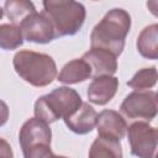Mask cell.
Masks as SVG:
<instances>
[{"mask_svg":"<svg viewBox=\"0 0 158 158\" xmlns=\"http://www.w3.org/2000/svg\"><path fill=\"white\" fill-rule=\"evenodd\" d=\"M9 114H10V111H9L7 104L0 99V127L4 126V125L7 122V120H9Z\"/></svg>","mask_w":158,"mask_h":158,"instance_id":"cell-21","label":"cell"},{"mask_svg":"<svg viewBox=\"0 0 158 158\" xmlns=\"http://www.w3.org/2000/svg\"><path fill=\"white\" fill-rule=\"evenodd\" d=\"M131 28V16L123 9H112L98 22L90 33V47L105 49L118 57Z\"/></svg>","mask_w":158,"mask_h":158,"instance_id":"cell-1","label":"cell"},{"mask_svg":"<svg viewBox=\"0 0 158 158\" xmlns=\"http://www.w3.org/2000/svg\"><path fill=\"white\" fill-rule=\"evenodd\" d=\"M137 51L147 59L158 58V25L152 23L146 26L137 37Z\"/></svg>","mask_w":158,"mask_h":158,"instance_id":"cell-14","label":"cell"},{"mask_svg":"<svg viewBox=\"0 0 158 158\" xmlns=\"http://www.w3.org/2000/svg\"><path fill=\"white\" fill-rule=\"evenodd\" d=\"M118 89V79L114 75L96 77L89 84L86 96L95 105H106L110 102Z\"/></svg>","mask_w":158,"mask_h":158,"instance_id":"cell-11","label":"cell"},{"mask_svg":"<svg viewBox=\"0 0 158 158\" xmlns=\"http://www.w3.org/2000/svg\"><path fill=\"white\" fill-rule=\"evenodd\" d=\"M2 16H4V9H1V7H0V20L2 19Z\"/></svg>","mask_w":158,"mask_h":158,"instance_id":"cell-22","label":"cell"},{"mask_svg":"<svg viewBox=\"0 0 158 158\" xmlns=\"http://www.w3.org/2000/svg\"><path fill=\"white\" fill-rule=\"evenodd\" d=\"M91 68V77H102V75H114L117 70V57L112 53L99 49L90 48L81 57Z\"/></svg>","mask_w":158,"mask_h":158,"instance_id":"cell-10","label":"cell"},{"mask_svg":"<svg viewBox=\"0 0 158 158\" xmlns=\"http://www.w3.org/2000/svg\"><path fill=\"white\" fill-rule=\"evenodd\" d=\"M51 138L52 132L49 126L36 117L25 121L19 133V142L22 153L36 147L51 146Z\"/></svg>","mask_w":158,"mask_h":158,"instance_id":"cell-7","label":"cell"},{"mask_svg":"<svg viewBox=\"0 0 158 158\" xmlns=\"http://www.w3.org/2000/svg\"><path fill=\"white\" fill-rule=\"evenodd\" d=\"M120 111L128 118L149 122L157 116V93L153 90H135L123 99Z\"/></svg>","mask_w":158,"mask_h":158,"instance_id":"cell-5","label":"cell"},{"mask_svg":"<svg viewBox=\"0 0 158 158\" xmlns=\"http://www.w3.org/2000/svg\"><path fill=\"white\" fill-rule=\"evenodd\" d=\"M98 114L91 105L84 102L80 105L78 110H75L70 116L64 118V123L67 127L77 133V135H86L93 131L96 125Z\"/></svg>","mask_w":158,"mask_h":158,"instance_id":"cell-12","label":"cell"},{"mask_svg":"<svg viewBox=\"0 0 158 158\" xmlns=\"http://www.w3.org/2000/svg\"><path fill=\"white\" fill-rule=\"evenodd\" d=\"M98 136L121 141L127 130L126 120L115 110H102L96 117Z\"/></svg>","mask_w":158,"mask_h":158,"instance_id":"cell-9","label":"cell"},{"mask_svg":"<svg viewBox=\"0 0 158 158\" xmlns=\"http://www.w3.org/2000/svg\"><path fill=\"white\" fill-rule=\"evenodd\" d=\"M126 132L132 156L137 158H154L158 142L156 127L144 121H136L127 127Z\"/></svg>","mask_w":158,"mask_h":158,"instance_id":"cell-6","label":"cell"},{"mask_svg":"<svg viewBox=\"0 0 158 158\" xmlns=\"http://www.w3.org/2000/svg\"><path fill=\"white\" fill-rule=\"evenodd\" d=\"M4 11L10 20L11 25L20 26L21 22L31 14L36 12V7L32 1L26 0H7L4 4Z\"/></svg>","mask_w":158,"mask_h":158,"instance_id":"cell-16","label":"cell"},{"mask_svg":"<svg viewBox=\"0 0 158 158\" xmlns=\"http://www.w3.org/2000/svg\"><path fill=\"white\" fill-rule=\"evenodd\" d=\"M42 14L49 20L54 36H73L80 31L86 17L85 6L73 0H46Z\"/></svg>","mask_w":158,"mask_h":158,"instance_id":"cell-3","label":"cell"},{"mask_svg":"<svg viewBox=\"0 0 158 158\" xmlns=\"http://www.w3.org/2000/svg\"><path fill=\"white\" fill-rule=\"evenodd\" d=\"M23 40L38 44H46L52 42L56 36L49 20L42 12H33L26 17L19 26Z\"/></svg>","mask_w":158,"mask_h":158,"instance_id":"cell-8","label":"cell"},{"mask_svg":"<svg viewBox=\"0 0 158 158\" xmlns=\"http://www.w3.org/2000/svg\"><path fill=\"white\" fill-rule=\"evenodd\" d=\"M23 158H68V157L54 154L51 151V146H41L25 152Z\"/></svg>","mask_w":158,"mask_h":158,"instance_id":"cell-19","label":"cell"},{"mask_svg":"<svg viewBox=\"0 0 158 158\" xmlns=\"http://www.w3.org/2000/svg\"><path fill=\"white\" fill-rule=\"evenodd\" d=\"M12 65L21 79L36 88L49 85L57 77L56 62L46 53L19 51L12 58Z\"/></svg>","mask_w":158,"mask_h":158,"instance_id":"cell-2","label":"cell"},{"mask_svg":"<svg viewBox=\"0 0 158 158\" xmlns=\"http://www.w3.org/2000/svg\"><path fill=\"white\" fill-rule=\"evenodd\" d=\"M89 158H122L120 141L98 136L90 146Z\"/></svg>","mask_w":158,"mask_h":158,"instance_id":"cell-15","label":"cell"},{"mask_svg":"<svg viewBox=\"0 0 158 158\" xmlns=\"http://www.w3.org/2000/svg\"><path fill=\"white\" fill-rule=\"evenodd\" d=\"M0 158H14V153L10 143L1 137H0Z\"/></svg>","mask_w":158,"mask_h":158,"instance_id":"cell-20","label":"cell"},{"mask_svg":"<svg viewBox=\"0 0 158 158\" xmlns=\"http://www.w3.org/2000/svg\"><path fill=\"white\" fill-rule=\"evenodd\" d=\"M157 79L158 75L156 67L142 68L127 81V85L135 90H148L157 84Z\"/></svg>","mask_w":158,"mask_h":158,"instance_id":"cell-18","label":"cell"},{"mask_svg":"<svg viewBox=\"0 0 158 158\" xmlns=\"http://www.w3.org/2000/svg\"><path fill=\"white\" fill-rule=\"evenodd\" d=\"M23 43L22 32L19 26L11 23L0 25V48L5 51H12L21 47Z\"/></svg>","mask_w":158,"mask_h":158,"instance_id":"cell-17","label":"cell"},{"mask_svg":"<svg viewBox=\"0 0 158 158\" xmlns=\"http://www.w3.org/2000/svg\"><path fill=\"white\" fill-rule=\"evenodd\" d=\"M89 78H91V68L81 58L68 62L57 75V80L67 85L83 83Z\"/></svg>","mask_w":158,"mask_h":158,"instance_id":"cell-13","label":"cell"},{"mask_svg":"<svg viewBox=\"0 0 158 158\" xmlns=\"http://www.w3.org/2000/svg\"><path fill=\"white\" fill-rule=\"evenodd\" d=\"M81 104V96L77 90L69 86H59L36 100L33 114L36 118L48 125L70 116Z\"/></svg>","mask_w":158,"mask_h":158,"instance_id":"cell-4","label":"cell"}]
</instances>
